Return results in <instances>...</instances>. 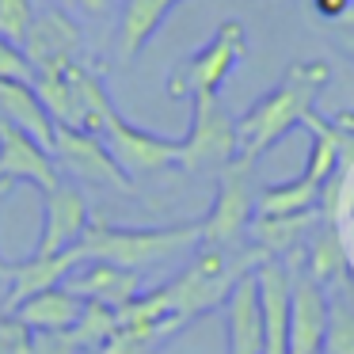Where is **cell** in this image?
<instances>
[{
  "instance_id": "6da1fadb",
  "label": "cell",
  "mask_w": 354,
  "mask_h": 354,
  "mask_svg": "<svg viewBox=\"0 0 354 354\" xmlns=\"http://www.w3.org/2000/svg\"><path fill=\"white\" fill-rule=\"evenodd\" d=\"M331 80L328 62H297L286 69V77L267 95L252 103L236 118V160L255 164L270 145L286 138L293 126H301L316 111V95Z\"/></svg>"
},
{
  "instance_id": "7a4b0ae2",
  "label": "cell",
  "mask_w": 354,
  "mask_h": 354,
  "mask_svg": "<svg viewBox=\"0 0 354 354\" xmlns=\"http://www.w3.org/2000/svg\"><path fill=\"white\" fill-rule=\"evenodd\" d=\"M202 244L198 221H183V225H156V229H130V225H111V221H88L80 244L73 248V259H103L115 263L122 270H141L160 267L168 259H179L191 248Z\"/></svg>"
},
{
  "instance_id": "3957f363",
  "label": "cell",
  "mask_w": 354,
  "mask_h": 354,
  "mask_svg": "<svg viewBox=\"0 0 354 354\" xmlns=\"http://www.w3.org/2000/svg\"><path fill=\"white\" fill-rule=\"evenodd\" d=\"M263 259L267 255L259 248H206V244H198L194 248V259L168 286H160V297L176 320L191 324L194 316L225 305L229 290L244 274H252Z\"/></svg>"
},
{
  "instance_id": "277c9868",
  "label": "cell",
  "mask_w": 354,
  "mask_h": 354,
  "mask_svg": "<svg viewBox=\"0 0 354 354\" xmlns=\"http://www.w3.org/2000/svg\"><path fill=\"white\" fill-rule=\"evenodd\" d=\"M248 54V31L240 19H225L214 31V39L202 50H194L191 57L171 69L168 77V95L171 100H194V95H217L221 84L232 77L240 62Z\"/></svg>"
},
{
  "instance_id": "5b68a950",
  "label": "cell",
  "mask_w": 354,
  "mask_h": 354,
  "mask_svg": "<svg viewBox=\"0 0 354 354\" xmlns=\"http://www.w3.org/2000/svg\"><path fill=\"white\" fill-rule=\"evenodd\" d=\"M236 118L225 111L217 95H194L191 100V130L179 138V164L183 171H221L236 160Z\"/></svg>"
},
{
  "instance_id": "8992f818",
  "label": "cell",
  "mask_w": 354,
  "mask_h": 354,
  "mask_svg": "<svg viewBox=\"0 0 354 354\" xmlns=\"http://www.w3.org/2000/svg\"><path fill=\"white\" fill-rule=\"evenodd\" d=\"M255 217V187H252V164L232 160L217 171V194L209 214L198 221L202 244L206 248H240L248 225Z\"/></svg>"
},
{
  "instance_id": "52a82bcc",
  "label": "cell",
  "mask_w": 354,
  "mask_h": 354,
  "mask_svg": "<svg viewBox=\"0 0 354 354\" xmlns=\"http://www.w3.org/2000/svg\"><path fill=\"white\" fill-rule=\"evenodd\" d=\"M95 138L107 145V153L115 156V164L130 179L133 176H156V171L179 164V138H160V133H153V130H141V126L126 122V118L118 115V107L103 118Z\"/></svg>"
},
{
  "instance_id": "ba28073f",
  "label": "cell",
  "mask_w": 354,
  "mask_h": 354,
  "mask_svg": "<svg viewBox=\"0 0 354 354\" xmlns=\"http://www.w3.org/2000/svg\"><path fill=\"white\" fill-rule=\"evenodd\" d=\"M50 156H54L62 176H73L80 183H95V187H111L118 194H133V179L115 164L107 145L88 130L54 126V149H50Z\"/></svg>"
},
{
  "instance_id": "9c48e42d",
  "label": "cell",
  "mask_w": 354,
  "mask_h": 354,
  "mask_svg": "<svg viewBox=\"0 0 354 354\" xmlns=\"http://www.w3.org/2000/svg\"><path fill=\"white\" fill-rule=\"evenodd\" d=\"M290 267V354H320L328 328V290L301 263L282 259Z\"/></svg>"
},
{
  "instance_id": "30bf717a",
  "label": "cell",
  "mask_w": 354,
  "mask_h": 354,
  "mask_svg": "<svg viewBox=\"0 0 354 354\" xmlns=\"http://www.w3.org/2000/svg\"><path fill=\"white\" fill-rule=\"evenodd\" d=\"M88 221H92V209H88L84 191L73 179H62L54 191H46V217H42V232L31 255L50 259V255L73 252L84 236Z\"/></svg>"
},
{
  "instance_id": "8fae6325",
  "label": "cell",
  "mask_w": 354,
  "mask_h": 354,
  "mask_svg": "<svg viewBox=\"0 0 354 354\" xmlns=\"http://www.w3.org/2000/svg\"><path fill=\"white\" fill-rule=\"evenodd\" d=\"M12 183H31L46 194L62 183V171L39 141L0 118V191Z\"/></svg>"
},
{
  "instance_id": "7c38bea8",
  "label": "cell",
  "mask_w": 354,
  "mask_h": 354,
  "mask_svg": "<svg viewBox=\"0 0 354 354\" xmlns=\"http://www.w3.org/2000/svg\"><path fill=\"white\" fill-rule=\"evenodd\" d=\"M252 278L259 293L263 354H290V267L282 259H263Z\"/></svg>"
},
{
  "instance_id": "4fadbf2b",
  "label": "cell",
  "mask_w": 354,
  "mask_h": 354,
  "mask_svg": "<svg viewBox=\"0 0 354 354\" xmlns=\"http://www.w3.org/2000/svg\"><path fill=\"white\" fill-rule=\"evenodd\" d=\"M62 290H69L73 297L88 301V305H103L118 313L141 293V274L122 270L115 263H103V259H84L62 278Z\"/></svg>"
},
{
  "instance_id": "5bb4252c",
  "label": "cell",
  "mask_w": 354,
  "mask_h": 354,
  "mask_svg": "<svg viewBox=\"0 0 354 354\" xmlns=\"http://www.w3.org/2000/svg\"><path fill=\"white\" fill-rule=\"evenodd\" d=\"M19 50H24L31 73L50 69V65H69V62H77V50H80V27L62 8H46L42 16L35 12L31 31H27Z\"/></svg>"
},
{
  "instance_id": "9a60e30c",
  "label": "cell",
  "mask_w": 354,
  "mask_h": 354,
  "mask_svg": "<svg viewBox=\"0 0 354 354\" xmlns=\"http://www.w3.org/2000/svg\"><path fill=\"white\" fill-rule=\"evenodd\" d=\"M225 339L229 354H263V320L255 278L244 274L225 297Z\"/></svg>"
},
{
  "instance_id": "2e32d148",
  "label": "cell",
  "mask_w": 354,
  "mask_h": 354,
  "mask_svg": "<svg viewBox=\"0 0 354 354\" xmlns=\"http://www.w3.org/2000/svg\"><path fill=\"white\" fill-rule=\"evenodd\" d=\"M0 118L35 138L42 149H54V118L46 115L31 80H0Z\"/></svg>"
},
{
  "instance_id": "e0dca14e",
  "label": "cell",
  "mask_w": 354,
  "mask_h": 354,
  "mask_svg": "<svg viewBox=\"0 0 354 354\" xmlns=\"http://www.w3.org/2000/svg\"><path fill=\"white\" fill-rule=\"evenodd\" d=\"M316 225H320V209H308L290 217H252L248 232H252V248H259L267 259H290L301 252Z\"/></svg>"
},
{
  "instance_id": "ac0fdd59",
  "label": "cell",
  "mask_w": 354,
  "mask_h": 354,
  "mask_svg": "<svg viewBox=\"0 0 354 354\" xmlns=\"http://www.w3.org/2000/svg\"><path fill=\"white\" fill-rule=\"evenodd\" d=\"M77 267L73 252H62V255H50V259H39V255H27V259L12 263V278H8V297H4V313L19 305V301L35 297L42 290H54L62 286V278Z\"/></svg>"
},
{
  "instance_id": "d6986e66",
  "label": "cell",
  "mask_w": 354,
  "mask_h": 354,
  "mask_svg": "<svg viewBox=\"0 0 354 354\" xmlns=\"http://www.w3.org/2000/svg\"><path fill=\"white\" fill-rule=\"evenodd\" d=\"M80 313H84V301L73 297L69 290H62V286L35 293V297L19 301V305L12 308V316L24 320L31 331H69L73 324L80 320Z\"/></svg>"
},
{
  "instance_id": "ffe728a7",
  "label": "cell",
  "mask_w": 354,
  "mask_h": 354,
  "mask_svg": "<svg viewBox=\"0 0 354 354\" xmlns=\"http://www.w3.org/2000/svg\"><path fill=\"white\" fill-rule=\"evenodd\" d=\"M168 19L164 0H126L122 4V24H118V65H133V57L149 46L160 24Z\"/></svg>"
},
{
  "instance_id": "44dd1931",
  "label": "cell",
  "mask_w": 354,
  "mask_h": 354,
  "mask_svg": "<svg viewBox=\"0 0 354 354\" xmlns=\"http://www.w3.org/2000/svg\"><path fill=\"white\" fill-rule=\"evenodd\" d=\"M301 259H305L301 267H305L324 290L343 286V278H346V248H343V236H339V225H331V221L316 225Z\"/></svg>"
},
{
  "instance_id": "7402d4cb",
  "label": "cell",
  "mask_w": 354,
  "mask_h": 354,
  "mask_svg": "<svg viewBox=\"0 0 354 354\" xmlns=\"http://www.w3.org/2000/svg\"><path fill=\"white\" fill-rule=\"evenodd\" d=\"M301 126H308V133H313V149H308V164H305V171L301 176L305 179H313L316 187H324L331 176L339 171V164H343V149H346V141L354 138V133H343L335 122H324L320 115H308Z\"/></svg>"
},
{
  "instance_id": "603a6c76",
  "label": "cell",
  "mask_w": 354,
  "mask_h": 354,
  "mask_svg": "<svg viewBox=\"0 0 354 354\" xmlns=\"http://www.w3.org/2000/svg\"><path fill=\"white\" fill-rule=\"evenodd\" d=\"M316 206H320V187L305 176L255 191V217H290V214H308Z\"/></svg>"
},
{
  "instance_id": "cb8c5ba5",
  "label": "cell",
  "mask_w": 354,
  "mask_h": 354,
  "mask_svg": "<svg viewBox=\"0 0 354 354\" xmlns=\"http://www.w3.org/2000/svg\"><path fill=\"white\" fill-rule=\"evenodd\" d=\"M179 328H183V320H176V316H164V320H153V324L115 328V335L100 346V354H156Z\"/></svg>"
},
{
  "instance_id": "d4e9b609",
  "label": "cell",
  "mask_w": 354,
  "mask_h": 354,
  "mask_svg": "<svg viewBox=\"0 0 354 354\" xmlns=\"http://www.w3.org/2000/svg\"><path fill=\"white\" fill-rule=\"evenodd\" d=\"M320 354H354V301L328 297V328H324Z\"/></svg>"
},
{
  "instance_id": "484cf974",
  "label": "cell",
  "mask_w": 354,
  "mask_h": 354,
  "mask_svg": "<svg viewBox=\"0 0 354 354\" xmlns=\"http://www.w3.org/2000/svg\"><path fill=\"white\" fill-rule=\"evenodd\" d=\"M118 320H115V308H103V305H88L84 301V313H80V320L73 324V339H77L80 351H100L103 343H107L111 335H115Z\"/></svg>"
},
{
  "instance_id": "4316f807",
  "label": "cell",
  "mask_w": 354,
  "mask_h": 354,
  "mask_svg": "<svg viewBox=\"0 0 354 354\" xmlns=\"http://www.w3.org/2000/svg\"><path fill=\"white\" fill-rule=\"evenodd\" d=\"M35 19V4L31 0H0V39L12 46H24L27 31Z\"/></svg>"
},
{
  "instance_id": "83f0119b",
  "label": "cell",
  "mask_w": 354,
  "mask_h": 354,
  "mask_svg": "<svg viewBox=\"0 0 354 354\" xmlns=\"http://www.w3.org/2000/svg\"><path fill=\"white\" fill-rule=\"evenodd\" d=\"M35 331L12 313H0V354H31Z\"/></svg>"
},
{
  "instance_id": "f1b7e54d",
  "label": "cell",
  "mask_w": 354,
  "mask_h": 354,
  "mask_svg": "<svg viewBox=\"0 0 354 354\" xmlns=\"http://www.w3.org/2000/svg\"><path fill=\"white\" fill-rule=\"evenodd\" d=\"M31 65H27L24 50L0 39V80H31Z\"/></svg>"
},
{
  "instance_id": "f546056e",
  "label": "cell",
  "mask_w": 354,
  "mask_h": 354,
  "mask_svg": "<svg viewBox=\"0 0 354 354\" xmlns=\"http://www.w3.org/2000/svg\"><path fill=\"white\" fill-rule=\"evenodd\" d=\"M351 4H354V0H313V8L320 12L324 19H343Z\"/></svg>"
},
{
  "instance_id": "4dcf8cb0",
  "label": "cell",
  "mask_w": 354,
  "mask_h": 354,
  "mask_svg": "<svg viewBox=\"0 0 354 354\" xmlns=\"http://www.w3.org/2000/svg\"><path fill=\"white\" fill-rule=\"evenodd\" d=\"M73 4H80V8H88V12H103V8H107V0H73Z\"/></svg>"
},
{
  "instance_id": "1f68e13d",
  "label": "cell",
  "mask_w": 354,
  "mask_h": 354,
  "mask_svg": "<svg viewBox=\"0 0 354 354\" xmlns=\"http://www.w3.org/2000/svg\"><path fill=\"white\" fill-rule=\"evenodd\" d=\"M8 278H12V263L4 259V255H0V282L8 286Z\"/></svg>"
},
{
  "instance_id": "d6a6232c",
  "label": "cell",
  "mask_w": 354,
  "mask_h": 354,
  "mask_svg": "<svg viewBox=\"0 0 354 354\" xmlns=\"http://www.w3.org/2000/svg\"><path fill=\"white\" fill-rule=\"evenodd\" d=\"M176 4H179V0H164V8H168V12H171V8H176Z\"/></svg>"
}]
</instances>
